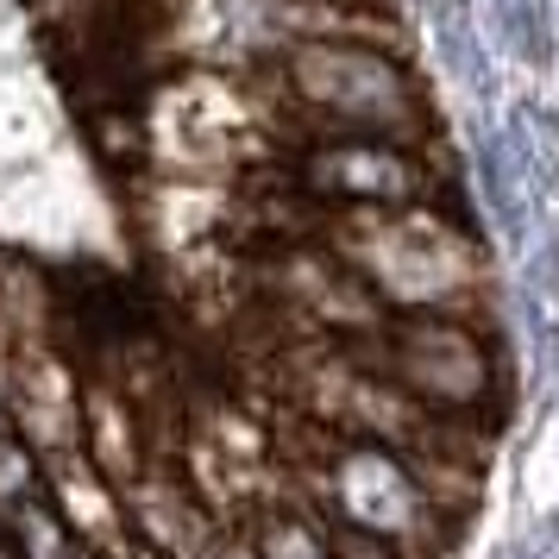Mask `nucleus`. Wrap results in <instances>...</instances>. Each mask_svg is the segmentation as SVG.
Masks as SVG:
<instances>
[{
  "label": "nucleus",
  "instance_id": "nucleus-1",
  "mask_svg": "<svg viewBox=\"0 0 559 559\" xmlns=\"http://www.w3.org/2000/svg\"><path fill=\"white\" fill-rule=\"evenodd\" d=\"M258 95L264 120L283 152L314 145V139H433L428 95L408 70L403 51L371 45V38H308L283 57L258 63Z\"/></svg>",
  "mask_w": 559,
  "mask_h": 559
},
{
  "label": "nucleus",
  "instance_id": "nucleus-2",
  "mask_svg": "<svg viewBox=\"0 0 559 559\" xmlns=\"http://www.w3.org/2000/svg\"><path fill=\"white\" fill-rule=\"evenodd\" d=\"M314 239L390 314H465L490 328V258L453 207H328Z\"/></svg>",
  "mask_w": 559,
  "mask_h": 559
},
{
  "label": "nucleus",
  "instance_id": "nucleus-3",
  "mask_svg": "<svg viewBox=\"0 0 559 559\" xmlns=\"http://www.w3.org/2000/svg\"><path fill=\"white\" fill-rule=\"evenodd\" d=\"M132 107L145 132V177L239 182L283 157L252 70H170L139 88Z\"/></svg>",
  "mask_w": 559,
  "mask_h": 559
},
{
  "label": "nucleus",
  "instance_id": "nucleus-4",
  "mask_svg": "<svg viewBox=\"0 0 559 559\" xmlns=\"http://www.w3.org/2000/svg\"><path fill=\"white\" fill-rule=\"evenodd\" d=\"M358 365L403 383L415 403L459 421H497L503 403V358H497V328L465 321V314H390L378 333L346 340Z\"/></svg>",
  "mask_w": 559,
  "mask_h": 559
},
{
  "label": "nucleus",
  "instance_id": "nucleus-5",
  "mask_svg": "<svg viewBox=\"0 0 559 559\" xmlns=\"http://www.w3.org/2000/svg\"><path fill=\"white\" fill-rule=\"evenodd\" d=\"M296 484H302V503L396 540L408 559H440L465 522L447 503H433V490L415 478V465L396 447H371V440H346V433L308 472H296Z\"/></svg>",
  "mask_w": 559,
  "mask_h": 559
},
{
  "label": "nucleus",
  "instance_id": "nucleus-6",
  "mask_svg": "<svg viewBox=\"0 0 559 559\" xmlns=\"http://www.w3.org/2000/svg\"><path fill=\"white\" fill-rule=\"evenodd\" d=\"M283 177L321 207H447V164H440V139H371V132H346V139H314L283 152Z\"/></svg>",
  "mask_w": 559,
  "mask_h": 559
},
{
  "label": "nucleus",
  "instance_id": "nucleus-7",
  "mask_svg": "<svg viewBox=\"0 0 559 559\" xmlns=\"http://www.w3.org/2000/svg\"><path fill=\"white\" fill-rule=\"evenodd\" d=\"M7 428L38 459L76 453L82 440V365L57 340H20L7 365Z\"/></svg>",
  "mask_w": 559,
  "mask_h": 559
},
{
  "label": "nucleus",
  "instance_id": "nucleus-8",
  "mask_svg": "<svg viewBox=\"0 0 559 559\" xmlns=\"http://www.w3.org/2000/svg\"><path fill=\"white\" fill-rule=\"evenodd\" d=\"M120 509H127V534L157 559H214V547L239 534L182 484L177 465H152L145 478H132L120 490Z\"/></svg>",
  "mask_w": 559,
  "mask_h": 559
},
{
  "label": "nucleus",
  "instance_id": "nucleus-9",
  "mask_svg": "<svg viewBox=\"0 0 559 559\" xmlns=\"http://www.w3.org/2000/svg\"><path fill=\"white\" fill-rule=\"evenodd\" d=\"M82 459L102 472L107 484H120L127 490L132 478H145L152 472V447H145V421H139V408L120 383L107 378V371H82Z\"/></svg>",
  "mask_w": 559,
  "mask_h": 559
},
{
  "label": "nucleus",
  "instance_id": "nucleus-10",
  "mask_svg": "<svg viewBox=\"0 0 559 559\" xmlns=\"http://www.w3.org/2000/svg\"><path fill=\"white\" fill-rule=\"evenodd\" d=\"M45 490H51L57 515L70 522L82 547H114V540H127V509H120V484H107L88 459L76 453H57L45 459Z\"/></svg>",
  "mask_w": 559,
  "mask_h": 559
},
{
  "label": "nucleus",
  "instance_id": "nucleus-11",
  "mask_svg": "<svg viewBox=\"0 0 559 559\" xmlns=\"http://www.w3.org/2000/svg\"><path fill=\"white\" fill-rule=\"evenodd\" d=\"M246 540H252L258 559H333L328 534H321V515L314 503H277V509H258L246 522Z\"/></svg>",
  "mask_w": 559,
  "mask_h": 559
},
{
  "label": "nucleus",
  "instance_id": "nucleus-12",
  "mask_svg": "<svg viewBox=\"0 0 559 559\" xmlns=\"http://www.w3.org/2000/svg\"><path fill=\"white\" fill-rule=\"evenodd\" d=\"M0 528H7V540H13V554L20 559H76V547H82L76 534H70V522L57 515L51 490H38L32 503L7 509Z\"/></svg>",
  "mask_w": 559,
  "mask_h": 559
},
{
  "label": "nucleus",
  "instance_id": "nucleus-13",
  "mask_svg": "<svg viewBox=\"0 0 559 559\" xmlns=\"http://www.w3.org/2000/svg\"><path fill=\"white\" fill-rule=\"evenodd\" d=\"M38 490H45V459L32 453L13 428H0V515L32 503Z\"/></svg>",
  "mask_w": 559,
  "mask_h": 559
},
{
  "label": "nucleus",
  "instance_id": "nucleus-14",
  "mask_svg": "<svg viewBox=\"0 0 559 559\" xmlns=\"http://www.w3.org/2000/svg\"><path fill=\"white\" fill-rule=\"evenodd\" d=\"M76 559H107L102 547H76Z\"/></svg>",
  "mask_w": 559,
  "mask_h": 559
}]
</instances>
